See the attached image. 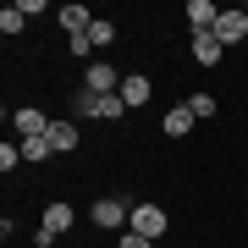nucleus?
Wrapping results in <instances>:
<instances>
[{
	"label": "nucleus",
	"instance_id": "nucleus-16",
	"mask_svg": "<svg viewBox=\"0 0 248 248\" xmlns=\"http://www.w3.org/2000/svg\"><path fill=\"white\" fill-rule=\"evenodd\" d=\"M22 28H28V17H22V6H6V11H0V33H22Z\"/></svg>",
	"mask_w": 248,
	"mask_h": 248
},
{
	"label": "nucleus",
	"instance_id": "nucleus-11",
	"mask_svg": "<svg viewBox=\"0 0 248 248\" xmlns=\"http://www.w3.org/2000/svg\"><path fill=\"white\" fill-rule=\"evenodd\" d=\"M149 94H155V83L143 78V72H133V78H122V99H127V110H133V105H149Z\"/></svg>",
	"mask_w": 248,
	"mask_h": 248
},
{
	"label": "nucleus",
	"instance_id": "nucleus-3",
	"mask_svg": "<svg viewBox=\"0 0 248 248\" xmlns=\"http://www.w3.org/2000/svg\"><path fill=\"white\" fill-rule=\"evenodd\" d=\"M166 226H171V215L160 210V204H133V221H127V232H138V237L160 243V237H166Z\"/></svg>",
	"mask_w": 248,
	"mask_h": 248
},
{
	"label": "nucleus",
	"instance_id": "nucleus-18",
	"mask_svg": "<svg viewBox=\"0 0 248 248\" xmlns=\"http://www.w3.org/2000/svg\"><path fill=\"white\" fill-rule=\"evenodd\" d=\"M22 166V143H0V171H17Z\"/></svg>",
	"mask_w": 248,
	"mask_h": 248
},
{
	"label": "nucleus",
	"instance_id": "nucleus-6",
	"mask_svg": "<svg viewBox=\"0 0 248 248\" xmlns=\"http://www.w3.org/2000/svg\"><path fill=\"white\" fill-rule=\"evenodd\" d=\"M215 39H221L226 50H232V45H243V39H248V11H237V6L221 11V22H215Z\"/></svg>",
	"mask_w": 248,
	"mask_h": 248
},
{
	"label": "nucleus",
	"instance_id": "nucleus-19",
	"mask_svg": "<svg viewBox=\"0 0 248 248\" xmlns=\"http://www.w3.org/2000/svg\"><path fill=\"white\" fill-rule=\"evenodd\" d=\"M116 248H155V243L138 237V232H122V237H116Z\"/></svg>",
	"mask_w": 248,
	"mask_h": 248
},
{
	"label": "nucleus",
	"instance_id": "nucleus-9",
	"mask_svg": "<svg viewBox=\"0 0 248 248\" xmlns=\"http://www.w3.org/2000/svg\"><path fill=\"white\" fill-rule=\"evenodd\" d=\"M215 22H221V11L210 0H187V33H215Z\"/></svg>",
	"mask_w": 248,
	"mask_h": 248
},
{
	"label": "nucleus",
	"instance_id": "nucleus-17",
	"mask_svg": "<svg viewBox=\"0 0 248 248\" xmlns=\"http://www.w3.org/2000/svg\"><path fill=\"white\" fill-rule=\"evenodd\" d=\"M50 138H22V160H50Z\"/></svg>",
	"mask_w": 248,
	"mask_h": 248
},
{
	"label": "nucleus",
	"instance_id": "nucleus-21",
	"mask_svg": "<svg viewBox=\"0 0 248 248\" xmlns=\"http://www.w3.org/2000/svg\"><path fill=\"white\" fill-rule=\"evenodd\" d=\"M55 248H66V243H55Z\"/></svg>",
	"mask_w": 248,
	"mask_h": 248
},
{
	"label": "nucleus",
	"instance_id": "nucleus-5",
	"mask_svg": "<svg viewBox=\"0 0 248 248\" xmlns=\"http://www.w3.org/2000/svg\"><path fill=\"white\" fill-rule=\"evenodd\" d=\"M83 89H89V94H122V78H116L110 61H89V72H83Z\"/></svg>",
	"mask_w": 248,
	"mask_h": 248
},
{
	"label": "nucleus",
	"instance_id": "nucleus-15",
	"mask_svg": "<svg viewBox=\"0 0 248 248\" xmlns=\"http://www.w3.org/2000/svg\"><path fill=\"white\" fill-rule=\"evenodd\" d=\"M182 105H187V110H193V116H199V122H210V116H215V110H221V105H215V94H187V99H182Z\"/></svg>",
	"mask_w": 248,
	"mask_h": 248
},
{
	"label": "nucleus",
	"instance_id": "nucleus-22",
	"mask_svg": "<svg viewBox=\"0 0 248 248\" xmlns=\"http://www.w3.org/2000/svg\"><path fill=\"white\" fill-rule=\"evenodd\" d=\"M155 248H160V243H155Z\"/></svg>",
	"mask_w": 248,
	"mask_h": 248
},
{
	"label": "nucleus",
	"instance_id": "nucleus-14",
	"mask_svg": "<svg viewBox=\"0 0 248 248\" xmlns=\"http://www.w3.org/2000/svg\"><path fill=\"white\" fill-rule=\"evenodd\" d=\"M89 45H94V50H110V45H116V22H110V17H99V22L89 28Z\"/></svg>",
	"mask_w": 248,
	"mask_h": 248
},
{
	"label": "nucleus",
	"instance_id": "nucleus-13",
	"mask_svg": "<svg viewBox=\"0 0 248 248\" xmlns=\"http://www.w3.org/2000/svg\"><path fill=\"white\" fill-rule=\"evenodd\" d=\"M193 122H199V116L187 110V105H171V110H166V122H160V127H166V138H187V133H193Z\"/></svg>",
	"mask_w": 248,
	"mask_h": 248
},
{
	"label": "nucleus",
	"instance_id": "nucleus-20",
	"mask_svg": "<svg viewBox=\"0 0 248 248\" xmlns=\"http://www.w3.org/2000/svg\"><path fill=\"white\" fill-rule=\"evenodd\" d=\"M66 50H72V55H94V45H89V33H78V39H66Z\"/></svg>",
	"mask_w": 248,
	"mask_h": 248
},
{
	"label": "nucleus",
	"instance_id": "nucleus-10",
	"mask_svg": "<svg viewBox=\"0 0 248 248\" xmlns=\"http://www.w3.org/2000/svg\"><path fill=\"white\" fill-rule=\"evenodd\" d=\"M221 55H226V45L215 33H193V66H221Z\"/></svg>",
	"mask_w": 248,
	"mask_h": 248
},
{
	"label": "nucleus",
	"instance_id": "nucleus-4",
	"mask_svg": "<svg viewBox=\"0 0 248 248\" xmlns=\"http://www.w3.org/2000/svg\"><path fill=\"white\" fill-rule=\"evenodd\" d=\"M72 221H78V210H72L66 199H55V204H45V221H39V232H50V237L61 243L66 232H72Z\"/></svg>",
	"mask_w": 248,
	"mask_h": 248
},
{
	"label": "nucleus",
	"instance_id": "nucleus-1",
	"mask_svg": "<svg viewBox=\"0 0 248 248\" xmlns=\"http://www.w3.org/2000/svg\"><path fill=\"white\" fill-rule=\"evenodd\" d=\"M72 110H78V116H99V122H122L127 99L122 94H89V89H83L78 99H72Z\"/></svg>",
	"mask_w": 248,
	"mask_h": 248
},
{
	"label": "nucleus",
	"instance_id": "nucleus-8",
	"mask_svg": "<svg viewBox=\"0 0 248 248\" xmlns=\"http://www.w3.org/2000/svg\"><path fill=\"white\" fill-rule=\"evenodd\" d=\"M55 22L66 28V39H78V33H89V28H94L99 17H94L89 6H61V11H55Z\"/></svg>",
	"mask_w": 248,
	"mask_h": 248
},
{
	"label": "nucleus",
	"instance_id": "nucleus-7",
	"mask_svg": "<svg viewBox=\"0 0 248 248\" xmlns=\"http://www.w3.org/2000/svg\"><path fill=\"white\" fill-rule=\"evenodd\" d=\"M45 138H50V149H55V155H72V149H78V138H83V133H78V122H72V116H55Z\"/></svg>",
	"mask_w": 248,
	"mask_h": 248
},
{
	"label": "nucleus",
	"instance_id": "nucleus-12",
	"mask_svg": "<svg viewBox=\"0 0 248 248\" xmlns=\"http://www.w3.org/2000/svg\"><path fill=\"white\" fill-rule=\"evenodd\" d=\"M17 133H22V138H45V133H50V116L33 110V105H22V110H17Z\"/></svg>",
	"mask_w": 248,
	"mask_h": 248
},
{
	"label": "nucleus",
	"instance_id": "nucleus-2",
	"mask_svg": "<svg viewBox=\"0 0 248 248\" xmlns=\"http://www.w3.org/2000/svg\"><path fill=\"white\" fill-rule=\"evenodd\" d=\"M89 215H94V226H105V232H127V221H133V204H127L122 193H99Z\"/></svg>",
	"mask_w": 248,
	"mask_h": 248
}]
</instances>
